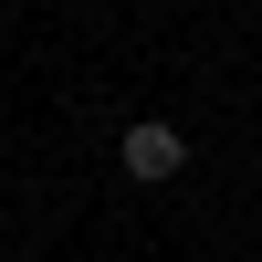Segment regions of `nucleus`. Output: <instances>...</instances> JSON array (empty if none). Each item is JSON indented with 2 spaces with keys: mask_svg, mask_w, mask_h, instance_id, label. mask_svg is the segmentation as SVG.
<instances>
[{
  "mask_svg": "<svg viewBox=\"0 0 262 262\" xmlns=\"http://www.w3.org/2000/svg\"><path fill=\"white\" fill-rule=\"evenodd\" d=\"M116 158H126V179H179V168H189V137L158 126V116H137V126L116 137Z\"/></svg>",
  "mask_w": 262,
  "mask_h": 262,
  "instance_id": "obj_1",
  "label": "nucleus"
}]
</instances>
